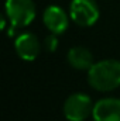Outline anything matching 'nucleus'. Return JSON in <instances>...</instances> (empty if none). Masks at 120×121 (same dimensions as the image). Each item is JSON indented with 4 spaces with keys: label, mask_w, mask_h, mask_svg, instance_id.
I'll return each mask as SVG.
<instances>
[{
    "label": "nucleus",
    "mask_w": 120,
    "mask_h": 121,
    "mask_svg": "<svg viewBox=\"0 0 120 121\" xmlns=\"http://www.w3.org/2000/svg\"><path fill=\"white\" fill-rule=\"evenodd\" d=\"M88 83L97 91H112L120 86V60L95 62L88 70Z\"/></svg>",
    "instance_id": "obj_1"
},
{
    "label": "nucleus",
    "mask_w": 120,
    "mask_h": 121,
    "mask_svg": "<svg viewBox=\"0 0 120 121\" xmlns=\"http://www.w3.org/2000/svg\"><path fill=\"white\" fill-rule=\"evenodd\" d=\"M4 11L13 28L27 27L35 18V4L32 0H6Z\"/></svg>",
    "instance_id": "obj_2"
},
{
    "label": "nucleus",
    "mask_w": 120,
    "mask_h": 121,
    "mask_svg": "<svg viewBox=\"0 0 120 121\" xmlns=\"http://www.w3.org/2000/svg\"><path fill=\"white\" fill-rule=\"evenodd\" d=\"M93 103L88 94L74 93L64 103V116L68 121H85L93 113Z\"/></svg>",
    "instance_id": "obj_3"
},
{
    "label": "nucleus",
    "mask_w": 120,
    "mask_h": 121,
    "mask_svg": "<svg viewBox=\"0 0 120 121\" xmlns=\"http://www.w3.org/2000/svg\"><path fill=\"white\" fill-rule=\"evenodd\" d=\"M69 16L79 27H92L99 20L100 11L95 0H72L69 6Z\"/></svg>",
    "instance_id": "obj_4"
},
{
    "label": "nucleus",
    "mask_w": 120,
    "mask_h": 121,
    "mask_svg": "<svg viewBox=\"0 0 120 121\" xmlns=\"http://www.w3.org/2000/svg\"><path fill=\"white\" fill-rule=\"evenodd\" d=\"M14 48L16 52L18 55V58L26 62H32L38 58L40 52H41V44L37 38V35H34L32 32H23L16 38L14 42Z\"/></svg>",
    "instance_id": "obj_5"
},
{
    "label": "nucleus",
    "mask_w": 120,
    "mask_h": 121,
    "mask_svg": "<svg viewBox=\"0 0 120 121\" xmlns=\"http://www.w3.org/2000/svg\"><path fill=\"white\" fill-rule=\"evenodd\" d=\"M69 17L66 14V11L60 7V6H48L45 10H44V14H42V21L45 24V27L51 31L52 34H57L61 35L64 34L65 31L68 30L69 27Z\"/></svg>",
    "instance_id": "obj_6"
},
{
    "label": "nucleus",
    "mask_w": 120,
    "mask_h": 121,
    "mask_svg": "<svg viewBox=\"0 0 120 121\" xmlns=\"http://www.w3.org/2000/svg\"><path fill=\"white\" fill-rule=\"evenodd\" d=\"M93 121H120V99H102L93 106Z\"/></svg>",
    "instance_id": "obj_7"
},
{
    "label": "nucleus",
    "mask_w": 120,
    "mask_h": 121,
    "mask_svg": "<svg viewBox=\"0 0 120 121\" xmlns=\"http://www.w3.org/2000/svg\"><path fill=\"white\" fill-rule=\"evenodd\" d=\"M66 59L72 68L78 70H89L95 63L92 52L85 47H72L66 54Z\"/></svg>",
    "instance_id": "obj_8"
},
{
    "label": "nucleus",
    "mask_w": 120,
    "mask_h": 121,
    "mask_svg": "<svg viewBox=\"0 0 120 121\" xmlns=\"http://www.w3.org/2000/svg\"><path fill=\"white\" fill-rule=\"evenodd\" d=\"M58 35L57 34H50L48 37H45V39H44V47H45V49L48 51V52H54V51H57V48H58V38H57Z\"/></svg>",
    "instance_id": "obj_9"
}]
</instances>
